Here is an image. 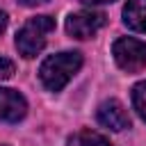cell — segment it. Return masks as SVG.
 Returning <instances> with one entry per match:
<instances>
[{"label":"cell","mask_w":146,"mask_h":146,"mask_svg":"<svg viewBox=\"0 0 146 146\" xmlns=\"http://www.w3.org/2000/svg\"><path fill=\"white\" fill-rule=\"evenodd\" d=\"M82 66V55L80 52H57L43 59L41 68H39V78L43 82V87L48 91H59L68 84V80L80 71Z\"/></svg>","instance_id":"6da1fadb"},{"label":"cell","mask_w":146,"mask_h":146,"mask_svg":"<svg viewBox=\"0 0 146 146\" xmlns=\"http://www.w3.org/2000/svg\"><path fill=\"white\" fill-rule=\"evenodd\" d=\"M55 30V21L50 16H34L30 18L16 34V48L23 57H34L43 50L46 36Z\"/></svg>","instance_id":"7a4b0ae2"},{"label":"cell","mask_w":146,"mask_h":146,"mask_svg":"<svg viewBox=\"0 0 146 146\" xmlns=\"http://www.w3.org/2000/svg\"><path fill=\"white\" fill-rule=\"evenodd\" d=\"M112 55L116 64L128 73H137L146 66V43L139 39H132V36L116 39L112 46Z\"/></svg>","instance_id":"3957f363"},{"label":"cell","mask_w":146,"mask_h":146,"mask_svg":"<svg viewBox=\"0 0 146 146\" xmlns=\"http://www.w3.org/2000/svg\"><path fill=\"white\" fill-rule=\"evenodd\" d=\"M103 25H105V16L94 9H82V11H75L66 18V32L75 39H89Z\"/></svg>","instance_id":"277c9868"},{"label":"cell","mask_w":146,"mask_h":146,"mask_svg":"<svg viewBox=\"0 0 146 146\" xmlns=\"http://www.w3.org/2000/svg\"><path fill=\"white\" fill-rule=\"evenodd\" d=\"M98 121H100V125H105L110 130H125V128H130V116H128L125 107L119 100H114V98L100 103Z\"/></svg>","instance_id":"5b68a950"},{"label":"cell","mask_w":146,"mask_h":146,"mask_svg":"<svg viewBox=\"0 0 146 146\" xmlns=\"http://www.w3.org/2000/svg\"><path fill=\"white\" fill-rule=\"evenodd\" d=\"M27 112L25 98L14 89H0V121H21Z\"/></svg>","instance_id":"8992f818"},{"label":"cell","mask_w":146,"mask_h":146,"mask_svg":"<svg viewBox=\"0 0 146 146\" xmlns=\"http://www.w3.org/2000/svg\"><path fill=\"white\" fill-rule=\"evenodd\" d=\"M123 23L135 32H146V0H128L123 7Z\"/></svg>","instance_id":"52a82bcc"},{"label":"cell","mask_w":146,"mask_h":146,"mask_svg":"<svg viewBox=\"0 0 146 146\" xmlns=\"http://www.w3.org/2000/svg\"><path fill=\"white\" fill-rule=\"evenodd\" d=\"M66 146H112L107 137H103L100 132H94V130H80L75 132L73 137H68V144Z\"/></svg>","instance_id":"ba28073f"},{"label":"cell","mask_w":146,"mask_h":146,"mask_svg":"<svg viewBox=\"0 0 146 146\" xmlns=\"http://www.w3.org/2000/svg\"><path fill=\"white\" fill-rule=\"evenodd\" d=\"M132 105H135L137 114L146 121V80L132 87Z\"/></svg>","instance_id":"9c48e42d"},{"label":"cell","mask_w":146,"mask_h":146,"mask_svg":"<svg viewBox=\"0 0 146 146\" xmlns=\"http://www.w3.org/2000/svg\"><path fill=\"white\" fill-rule=\"evenodd\" d=\"M14 75V62L7 59L5 55H0V80H7Z\"/></svg>","instance_id":"30bf717a"},{"label":"cell","mask_w":146,"mask_h":146,"mask_svg":"<svg viewBox=\"0 0 146 146\" xmlns=\"http://www.w3.org/2000/svg\"><path fill=\"white\" fill-rule=\"evenodd\" d=\"M21 5H25V7H36V5H46L48 0H18Z\"/></svg>","instance_id":"8fae6325"},{"label":"cell","mask_w":146,"mask_h":146,"mask_svg":"<svg viewBox=\"0 0 146 146\" xmlns=\"http://www.w3.org/2000/svg\"><path fill=\"white\" fill-rule=\"evenodd\" d=\"M84 5H103V2H114V0H80Z\"/></svg>","instance_id":"7c38bea8"},{"label":"cell","mask_w":146,"mask_h":146,"mask_svg":"<svg viewBox=\"0 0 146 146\" xmlns=\"http://www.w3.org/2000/svg\"><path fill=\"white\" fill-rule=\"evenodd\" d=\"M5 25H7V16H5V11H0V32L5 30Z\"/></svg>","instance_id":"4fadbf2b"}]
</instances>
